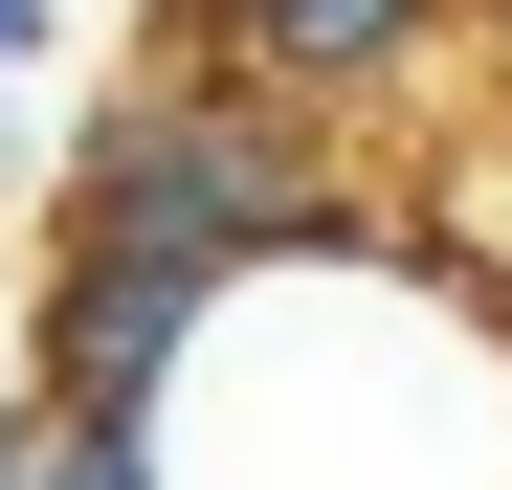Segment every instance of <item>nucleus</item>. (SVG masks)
I'll list each match as a JSON object with an SVG mask.
<instances>
[{
	"instance_id": "obj_1",
	"label": "nucleus",
	"mask_w": 512,
	"mask_h": 490,
	"mask_svg": "<svg viewBox=\"0 0 512 490\" xmlns=\"http://www.w3.org/2000/svg\"><path fill=\"white\" fill-rule=\"evenodd\" d=\"M156 490H512V290L401 201L268 245L156 379Z\"/></svg>"
},
{
	"instance_id": "obj_2",
	"label": "nucleus",
	"mask_w": 512,
	"mask_h": 490,
	"mask_svg": "<svg viewBox=\"0 0 512 490\" xmlns=\"http://www.w3.org/2000/svg\"><path fill=\"white\" fill-rule=\"evenodd\" d=\"M334 223H357L334 112L245 90V67H201V45H156L134 90L67 134V201L23 245V379L67 401V424H156L179 335L268 268V245H334Z\"/></svg>"
},
{
	"instance_id": "obj_3",
	"label": "nucleus",
	"mask_w": 512,
	"mask_h": 490,
	"mask_svg": "<svg viewBox=\"0 0 512 490\" xmlns=\"http://www.w3.org/2000/svg\"><path fill=\"white\" fill-rule=\"evenodd\" d=\"M468 23L490 0H156V45H201V67H245V90H290V112H423L468 67Z\"/></svg>"
},
{
	"instance_id": "obj_4",
	"label": "nucleus",
	"mask_w": 512,
	"mask_h": 490,
	"mask_svg": "<svg viewBox=\"0 0 512 490\" xmlns=\"http://www.w3.org/2000/svg\"><path fill=\"white\" fill-rule=\"evenodd\" d=\"M0 490H156V424H67L45 379H0Z\"/></svg>"
},
{
	"instance_id": "obj_5",
	"label": "nucleus",
	"mask_w": 512,
	"mask_h": 490,
	"mask_svg": "<svg viewBox=\"0 0 512 490\" xmlns=\"http://www.w3.org/2000/svg\"><path fill=\"white\" fill-rule=\"evenodd\" d=\"M45 23H67V0H0V90H23V67H45Z\"/></svg>"
}]
</instances>
